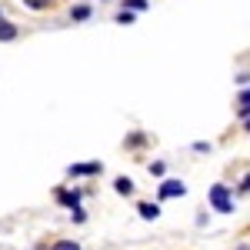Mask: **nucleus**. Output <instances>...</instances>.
<instances>
[{
  "label": "nucleus",
  "mask_w": 250,
  "mask_h": 250,
  "mask_svg": "<svg viewBox=\"0 0 250 250\" xmlns=\"http://www.w3.org/2000/svg\"><path fill=\"white\" fill-rule=\"evenodd\" d=\"M210 204H213V210H220V213H230L233 210V200H230V193H227L224 184H213V187H210Z\"/></svg>",
  "instance_id": "f257e3e1"
},
{
  "label": "nucleus",
  "mask_w": 250,
  "mask_h": 250,
  "mask_svg": "<svg viewBox=\"0 0 250 250\" xmlns=\"http://www.w3.org/2000/svg\"><path fill=\"white\" fill-rule=\"evenodd\" d=\"M104 170V164H70V167H67V173H70V177H94V173H100Z\"/></svg>",
  "instance_id": "f03ea898"
},
{
  "label": "nucleus",
  "mask_w": 250,
  "mask_h": 250,
  "mask_svg": "<svg viewBox=\"0 0 250 250\" xmlns=\"http://www.w3.org/2000/svg\"><path fill=\"white\" fill-rule=\"evenodd\" d=\"M184 193H187V187H184L180 180H164V184H160V197H164V200H167V197H184Z\"/></svg>",
  "instance_id": "7ed1b4c3"
},
{
  "label": "nucleus",
  "mask_w": 250,
  "mask_h": 250,
  "mask_svg": "<svg viewBox=\"0 0 250 250\" xmlns=\"http://www.w3.org/2000/svg\"><path fill=\"white\" fill-rule=\"evenodd\" d=\"M57 200L70 210H80V190H57Z\"/></svg>",
  "instance_id": "20e7f679"
},
{
  "label": "nucleus",
  "mask_w": 250,
  "mask_h": 250,
  "mask_svg": "<svg viewBox=\"0 0 250 250\" xmlns=\"http://www.w3.org/2000/svg\"><path fill=\"white\" fill-rule=\"evenodd\" d=\"M7 40H17V23H10L7 17H0V43Z\"/></svg>",
  "instance_id": "39448f33"
},
{
  "label": "nucleus",
  "mask_w": 250,
  "mask_h": 250,
  "mask_svg": "<svg viewBox=\"0 0 250 250\" xmlns=\"http://www.w3.org/2000/svg\"><path fill=\"white\" fill-rule=\"evenodd\" d=\"M114 190L124 193V197H130V193H134V180H130V177H117V180H114Z\"/></svg>",
  "instance_id": "423d86ee"
},
{
  "label": "nucleus",
  "mask_w": 250,
  "mask_h": 250,
  "mask_svg": "<svg viewBox=\"0 0 250 250\" xmlns=\"http://www.w3.org/2000/svg\"><path fill=\"white\" fill-rule=\"evenodd\" d=\"M137 210H140V217H144V220H157V217H160V207H157V204H147V200H144Z\"/></svg>",
  "instance_id": "0eeeda50"
},
{
  "label": "nucleus",
  "mask_w": 250,
  "mask_h": 250,
  "mask_svg": "<svg viewBox=\"0 0 250 250\" xmlns=\"http://www.w3.org/2000/svg\"><path fill=\"white\" fill-rule=\"evenodd\" d=\"M237 107H240V117H250V87L237 97Z\"/></svg>",
  "instance_id": "6e6552de"
},
{
  "label": "nucleus",
  "mask_w": 250,
  "mask_h": 250,
  "mask_svg": "<svg viewBox=\"0 0 250 250\" xmlns=\"http://www.w3.org/2000/svg\"><path fill=\"white\" fill-rule=\"evenodd\" d=\"M70 17H74V20H87V17H90V7H87V3H77V7L70 10Z\"/></svg>",
  "instance_id": "1a4fd4ad"
},
{
  "label": "nucleus",
  "mask_w": 250,
  "mask_h": 250,
  "mask_svg": "<svg viewBox=\"0 0 250 250\" xmlns=\"http://www.w3.org/2000/svg\"><path fill=\"white\" fill-rule=\"evenodd\" d=\"M117 23H120V27H130V23H134V14H130V10H120V14H117Z\"/></svg>",
  "instance_id": "9d476101"
},
{
  "label": "nucleus",
  "mask_w": 250,
  "mask_h": 250,
  "mask_svg": "<svg viewBox=\"0 0 250 250\" xmlns=\"http://www.w3.org/2000/svg\"><path fill=\"white\" fill-rule=\"evenodd\" d=\"M50 250H80V244H74V240H57Z\"/></svg>",
  "instance_id": "9b49d317"
},
{
  "label": "nucleus",
  "mask_w": 250,
  "mask_h": 250,
  "mask_svg": "<svg viewBox=\"0 0 250 250\" xmlns=\"http://www.w3.org/2000/svg\"><path fill=\"white\" fill-rule=\"evenodd\" d=\"M127 10L137 14V10H147V0H127Z\"/></svg>",
  "instance_id": "f8f14e48"
},
{
  "label": "nucleus",
  "mask_w": 250,
  "mask_h": 250,
  "mask_svg": "<svg viewBox=\"0 0 250 250\" xmlns=\"http://www.w3.org/2000/svg\"><path fill=\"white\" fill-rule=\"evenodd\" d=\"M23 3H27L30 10H47V3H50V0H23Z\"/></svg>",
  "instance_id": "ddd939ff"
},
{
  "label": "nucleus",
  "mask_w": 250,
  "mask_h": 250,
  "mask_svg": "<svg viewBox=\"0 0 250 250\" xmlns=\"http://www.w3.org/2000/svg\"><path fill=\"white\" fill-rule=\"evenodd\" d=\"M240 190H250V173L244 177V184H240Z\"/></svg>",
  "instance_id": "4468645a"
},
{
  "label": "nucleus",
  "mask_w": 250,
  "mask_h": 250,
  "mask_svg": "<svg viewBox=\"0 0 250 250\" xmlns=\"http://www.w3.org/2000/svg\"><path fill=\"white\" fill-rule=\"evenodd\" d=\"M244 124H247V130H250V117H244Z\"/></svg>",
  "instance_id": "2eb2a0df"
},
{
  "label": "nucleus",
  "mask_w": 250,
  "mask_h": 250,
  "mask_svg": "<svg viewBox=\"0 0 250 250\" xmlns=\"http://www.w3.org/2000/svg\"><path fill=\"white\" fill-rule=\"evenodd\" d=\"M237 250H250V247H237Z\"/></svg>",
  "instance_id": "dca6fc26"
}]
</instances>
